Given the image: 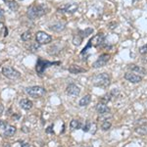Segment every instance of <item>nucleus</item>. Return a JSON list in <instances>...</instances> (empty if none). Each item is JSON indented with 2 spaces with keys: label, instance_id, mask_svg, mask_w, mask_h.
Segmentation results:
<instances>
[{
  "label": "nucleus",
  "instance_id": "28",
  "mask_svg": "<svg viewBox=\"0 0 147 147\" xmlns=\"http://www.w3.org/2000/svg\"><path fill=\"white\" fill-rule=\"evenodd\" d=\"M39 47H40V44H38L37 42H35V43H32V45L28 47V50L32 51V52H35V51L38 50Z\"/></svg>",
  "mask_w": 147,
  "mask_h": 147
},
{
  "label": "nucleus",
  "instance_id": "9",
  "mask_svg": "<svg viewBox=\"0 0 147 147\" xmlns=\"http://www.w3.org/2000/svg\"><path fill=\"white\" fill-rule=\"evenodd\" d=\"M66 93L68 94L69 96L73 97V98H75V97L79 96L80 93V88L78 85L76 84H69L67 86V88H66Z\"/></svg>",
  "mask_w": 147,
  "mask_h": 147
},
{
  "label": "nucleus",
  "instance_id": "8",
  "mask_svg": "<svg viewBox=\"0 0 147 147\" xmlns=\"http://www.w3.org/2000/svg\"><path fill=\"white\" fill-rule=\"evenodd\" d=\"M105 41V34L103 32H99V34H95L94 36H92V38L89 40V44L93 47H99Z\"/></svg>",
  "mask_w": 147,
  "mask_h": 147
},
{
  "label": "nucleus",
  "instance_id": "10",
  "mask_svg": "<svg viewBox=\"0 0 147 147\" xmlns=\"http://www.w3.org/2000/svg\"><path fill=\"white\" fill-rule=\"evenodd\" d=\"M125 80H127V82H131V84H138V82H142V77L139 75L134 73H125L124 76Z\"/></svg>",
  "mask_w": 147,
  "mask_h": 147
},
{
  "label": "nucleus",
  "instance_id": "7",
  "mask_svg": "<svg viewBox=\"0 0 147 147\" xmlns=\"http://www.w3.org/2000/svg\"><path fill=\"white\" fill-rule=\"evenodd\" d=\"M111 56L110 54H107V53H104L102 54L98 57V59L92 64V68L94 69H98V68H102L104 67V66H106V64L109 62V60H110Z\"/></svg>",
  "mask_w": 147,
  "mask_h": 147
},
{
  "label": "nucleus",
  "instance_id": "6",
  "mask_svg": "<svg viewBox=\"0 0 147 147\" xmlns=\"http://www.w3.org/2000/svg\"><path fill=\"white\" fill-rule=\"evenodd\" d=\"M35 39H36V42L40 45L42 44H48L52 41V36L50 34H46L45 32H37L36 34H35Z\"/></svg>",
  "mask_w": 147,
  "mask_h": 147
},
{
  "label": "nucleus",
  "instance_id": "36",
  "mask_svg": "<svg viewBox=\"0 0 147 147\" xmlns=\"http://www.w3.org/2000/svg\"><path fill=\"white\" fill-rule=\"evenodd\" d=\"M3 110H4L3 105H1V104H0V115H2V113H3Z\"/></svg>",
  "mask_w": 147,
  "mask_h": 147
},
{
  "label": "nucleus",
  "instance_id": "5",
  "mask_svg": "<svg viewBox=\"0 0 147 147\" xmlns=\"http://www.w3.org/2000/svg\"><path fill=\"white\" fill-rule=\"evenodd\" d=\"M2 74L4 77H6L9 80H17L21 77V74L19 71L12 67H8V66L2 68Z\"/></svg>",
  "mask_w": 147,
  "mask_h": 147
},
{
  "label": "nucleus",
  "instance_id": "18",
  "mask_svg": "<svg viewBox=\"0 0 147 147\" xmlns=\"http://www.w3.org/2000/svg\"><path fill=\"white\" fill-rule=\"evenodd\" d=\"M4 1H5V3L8 5V7L10 8L11 11H13V12L18 11L19 4L15 1V0H4Z\"/></svg>",
  "mask_w": 147,
  "mask_h": 147
},
{
  "label": "nucleus",
  "instance_id": "30",
  "mask_svg": "<svg viewBox=\"0 0 147 147\" xmlns=\"http://www.w3.org/2000/svg\"><path fill=\"white\" fill-rule=\"evenodd\" d=\"M139 53L142 54V55H145V54H147V43L144 44L143 46H141L140 48H139Z\"/></svg>",
  "mask_w": 147,
  "mask_h": 147
},
{
  "label": "nucleus",
  "instance_id": "26",
  "mask_svg": "<svg viewBox=\"0 0 147 147\" xmlns=\"http://www.w3.org/2000/svg\"><path fill=\"white\" fill-rule=\"evenodd\" d=\"M82 37L80 36V35L79 34H77V35H75V36L73 37V43H74V45H76V46H79L82 44Z\"/></svg>",
  "mask_w": 147,
  "mask_h": 147
},
{
  "label": "nucleus",
  "instance_id": "13",
  "mask_svg": "<svg viewBox=\"0 0 147 147\" xmlns=\"http://www.w3.org/2000/svg\"><path fill=\"white\" fill-rule=\"evenodd\" d=\"M95 109H96V111L98 112V114L100 115V114H105V113H109L110 112V108L107 106V104L106 103H103V102H101V101H99L98 103L96 104V106H95Z\"/></svg>",
  "mask_w": 147,
  "mask_h": 147
},
{
  "label": "nucleus",
  "instance_id": "29",
  "mask_svg": "<svg viewBox=\"0 0 147 147\" xmlns=\"http://www.w3.org/2000/svg\"><path fill=\"white\" fill-rule=\"evenodd\" d=\"M8 123L5 122V121H2V120H0V129H3V130H5L7 129V127H8Z\"/></svg>",
  "mask_w": 147,
  "mask_h": 147
},
{
  "label": "nucleus",
  "instance_id": "32",
  "mask_svg": "<svg viewBox=\"0 0 147 147\" xmlns=\"http://www.w3.org/2000/svg\"><path fill=\"white\" fill-rule=\"evenodd\" d=\"M46 132L47 134H54V130H53V125H50L46 129Z\"/></svg>",
  "mask_w": 147,
  "mask_h": 147
},
{
  "label": "nucleus",
  "instance_id": "12",
  "mask_svg": "<svg viewBox=\"0 0 147 147\" xmlns=\"http://www.w3.org/2000/svg\"><path fill=\"white\" fill-rule=\"evenodd\" d=\"M65 28H66V23L65 22H60V21L49 26V30H53V32H62V30H65Z\"/></svg>",
  "mask_w": 147,
  "mask_h": 147
},
{
  "label": "nucleus",
  "instance_id": "25",
  "mask_svg": "<svg viewBox=\"0 0 147 147\" xmlns=\"http://www.w3.org/2000/svg\"><path fill=\"white\" fill-rule=\"evenodd\" d=\"M111 127H112V123L110 121H105V122H102L101 124V129L104 130V131L109 130L111 129Z\"/></svg>",
  "mask_w": 147,
  "mask_h": 147
},
{
  "label": "nucleus",
  "instance_id": "35",
  "mask_svg": "<svg viewBox=\"0 0 147 147\" xmlns=\"http://www.w3.org/2000/svg\"><path fill=\"white\" fill-rule=\"evenodd\" d=\"M13 119L14 120H19V119H20V116L16 115V114H14V115H13Z\"/></svg>",
  "mask_w": 147,
  "mask_h": 147
},
{
  "label": "nucleus",
  "instance_id": "15",
  "mask_svg": "<svg viewBox=\"0 0 147 147\" xmlns=\"http://www.w3.org/2000/svg\"><path fill=\"white\" fill-rule=\"evenodd\" d=\"M32 106H34L32 102L28 98L22 99V100L20 101V107L22 109H24V110H27V111L30 110V109L32 108Z\"/></svg>",
  "mask_w": 147,
  "mask_h": 147
},
{
  "label": "nucleus",
  "instance_id": "2",
  "mask_svg": "<svg viewBox=\"0 0 147 147\" xmlns=\"http://www.w3.org/2000/svg\"><path fill=\"white\" fill-rule=\"evenodd\" d=\"M111 84V77L107 73L97 74L92 78V84L97 87H108Z\"/></svg>",
  "mask_w": 147,
  "mask_h": 147
},
{
  "label": "nucleus",
  "instance_id": "16",
  "mask_svg": "<svg viewBox=\"0 0 147 147\" xmlns=\"http://www.w3.org/2000/svg\"><path fill=\"white\" fill-rule=\"evenodd\" d=\"M16 130H17L16 127H14V125H8V127H7V129L4 130L3 136H5V137H11V136H13L14 134H16Z\"/></svg>",
  "mask_w": 147,
  "mask_h": 147
},
{
  "label": "nucleus",
  "instance_id": "11",
  "mask_svg": "<svg viewBox=\"0 0 147 147\" xmlns=\"http://www.w3.org/2000/svg\"><path fill=\"white\" fill-rule=\"evenodd\" d=\"M78 9H79V5L77 3H68L62 7V9H59L58 11H62L66 14H74L78 11Z\"/></svg>",
  "mask_w": 147,
  "mask_h": 147
},
{
  "label": "nucleus",
  "instance_id": "37",
  "mask_svg": "<svg viewBox=\"0 0 147 147\" xmlns=\"http://www.w3.org/2000/svg\"><path fill=\"white\" fill-rule=\"evenodd\" d=\"M80 147H90V146H87V145H82V146H80Z\"/></svg>",
  "mask_w": 147,
  "mask_h": 147
},
{
  "label": "nucleus",
  "instance_id": "1",
  "mask_svg": "<svg viewBox=\"0 0 147 147\" xmlns=\"http://www.w3.org/2000/svg\"><path fill=\"white\" fill-rule=\"evenodd\" d=\"M49 8L46 4H38V5H32L28 8L27 17L30 20L34 21L35 19L42 17L48 12Z\"/></svg>",
  "mask_w": 147,
  "mask_h": 147
},
{
  "label": "nucleus",
  "instance_id": "17",
  "mask_svg": "<svg viewBox=\"0 0 147 147\" xmlns=\"http://www.w3.org/2000/svg\"><path fill=\"white\" fill-rule=\"evenodd\" d=\"M69 72L72 74H80V73H84L86 72V70L84 68H82L80 66L78 65H72L70 68H69Z\"/></svg>",
  "mask_w": 147,
  "mask_h": 147
},
{
  "label": "nucleus",
  "instance_id": "19",
  "mask_svg": "<svg viewBox=\"0 0 147 147\" xmlns=\"http://www.w3.org/2000/svg\"><path fill=\"white\" fill-rule=\"evenodd\" d=\"M93 32H94V30L92 28H85V30H79V34H78L80 35L82 38H84V37H87L88 35L93 34Z\"/></svg>",
  "mask_w": 147,
  "mask_h": 147
},
{
  "label": "nucleus",
  "instance_id": "27",
  "mask_svg": "<svg viewBox=\"0 0 147 147\" xmlns=\"http://www.w3.org/2000/svg\"><path fill=\"white\" fill-rule=\"evenodd\" d=\"M92 124H93V123H91L90 121H87V122L85 123V125H84V127H82V130H84V132H88L89 130L91 129Z\"/></svg>",
  "mask_w": 147,
  "mask_h": 147
},
{
  "label": "nucleus",
  "instance_id": "31",
  "mask_svg": "<svg viewBox=\"0 0 147 147\" xmlns=\"http://www.w3.org/2000/svg\"><path fill=\"white\" fill-rule=\"evenodd\" d=\"M117 26H118V24L116 22H111L108 24V28L109 30H115V28H117Z\"/></svg>",
  "mask_w": 147,
  "mask_h": 147
},
{
  "label": "nucleus",
  "instance_id": "20",
  "mask_svg": "<svg viewBox=\"0 0 147 147\" xmlns=\"http://www.w3.org/2000/svg\"><path fill=\"white\" fill-rule=\"evenodd\" d=\"M136 132L140 136H147V123L136 127Z\"/></svg>",
  "mask_w": 147,
  "mask_h": 147
},
{
  "label": "nucleus",
  "instance_id": "14",
  "mask_svg": "<svg viewBox=\"0 0 147 147\" xmlns=\"http://www.w3.org/2000/svg\"><path fill=\"white\" fill-rule=\"evenodd\" d=\"M129 69L131 72L134 73H136V74H140V75L142 76H145L146 75V70L144 68L140 67V66H137V65H134V64H130V65H129V67H127Z\"/></svg>",
  "mask_w": 147,
  "mask_h": 147
},
{
  "label": "nucleus",
  "instance_id": "3",
  "mask_svg": "<svg viewBox=\"0 0 147 147\" xmlns=\"http://www.w3.org/2000/svg\"><path fill=\"white\" fill-rule=\"evenodd\" d=\"M60 64L61 62H59V61H57V62H49V61H47V60H43V59H41V58H38L36 62L35 71L38 74V76L41 77V76L43 75V73L45 72L46 69H48L49 67L54 66V65H60Z\"/></svg>",
  "mask_w": 147,
  "mask_h": 147
},
{
  "label": "nucleus",
  "instance_id": "22",
  "mask_svg": "<svg viewBox=\"0 0 147 147\" xmlns=\"http://www.w3.org/2000/svg\"><path fill=\"white\" fill-rule=\"evenodd\" d=\"M113 118V115L110 112L109 113H105V114H100L97 118V121L99 122H105V121H109L110 119Z\"/></svg>",
  "mask_w": 147,
  "mask_h": 147
},
{
  "label": "nucleus",
  "instance_id": "24",
  "mask_svg": "<svg viewBox=\"0 0 147 147\" xmlns=\"http://www.w3.org/2000/svg\"><path fill=\"white\" fill-rule=\"evenodd\" d=\"M21 38H22V40H24V41H28V40H30L32 38V32H30V30L25 32L22 35H21Z\"/></svg>",
  "mask_w": 147,
  "mask_h": 147
},
{
  "label": "nucleus",
  "instance_id": "33",
  "mask_svg": "<svg viewBox=\"0 0 147 147\" xmlns=\"http://www.w3.org/2000/svg\"><path fill=\"white\" fill-rule=\"evenodd\" d=\"M3 30H5V26H4V24L2 22H0V34H2Z\"/></svg>",
  "mask_w": 147,
  "mask_h": 147
},
{
  "label": "nucleus",
  "instance_id": "23",
  "mask_svg": "<svg viewBox=\"0 0 147 147\" xmlns=\"http://www.w3.org/2000/svg\"><path fill=\"white\" fill-rule=\"evenodd\" d=\"M70 127H71V129H73V130L80 129V122L79 120H76V119L72 120V121H71V123H70Z\"/></svg>",
  "mask_w": 147,
  "mask_h": 147
},
{
  "label": "nucleus",
  "instance_id": "38",
  "mask_svg": "<svg viewBox=\"0 0 147 147\" xmlns=\"http://www.w3.org/2000/svg\"><path fill=\"white\" fill-rule=\"evenodd\" d=\"M5 147H10V145H9V144H8V143H7V144H6V145H5Z\"/></svg>",
  "mask_w": 147,
  "mask_h": 147
},
{
  "label": "nucleus",
  "instance_id": "21",
  "mask_svg": "<svg viewBox=\"0 0 147 147\" xmlns=\"http://www.w3.org/2000/svg\"><path fill=\"white\" fill-rule=\"evenodd\" d=\"M90 102H91V96L89 95V94H87V95L84 96L82 99H80V102H79V105L80 106V107H85V106L88 105Z\"/></svg>",
  "mask_w": 147,
  "mask_h": 147
},
{
  "label": "nucleus",
  "instance_id": "4",
  "mask_svg": "<svg viewBox=\"0 0 147 147\" xmlns=\"http://www.w3.org/2000/svg\"><path fill=\"white\" fill-rule=\"evenodd\" d=\"M26 92L28 95H30L32 98H41L46 94V90L42 86H30L26 88Z\"/></svg>",
  "mask_w": 147,
  "mask_h": 147
},
{
  "label": "nucleus",
  "instance_id": "34",
  "mask_svg": "<svg viewBox=\"0 0 147 147\" xmlns=\"http://www.w3.org/2000/svg\"><path fill=\"white\" fill-rule=\"evenodd\" d=\"M4 14H5V12H4V10H3V9L0 8V19L4 17Z\"/></svg>",
  "mask_w": 147,
  "mask_h": 147
}]
</instances>
